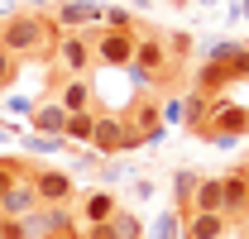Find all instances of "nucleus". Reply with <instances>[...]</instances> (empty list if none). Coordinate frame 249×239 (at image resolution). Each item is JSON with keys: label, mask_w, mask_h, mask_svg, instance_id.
Here are the masks:
<instances>
[{"label": "nucleus", "mask_w": 249, "mask_h": 239, "mask_svg": "<svg viewBox=\"0 0 249 239\" xmlns=\"http://www.w3.org/2000/svg\"><path fill=\"white\" fill-rule=\"evenodd\" d=\"M58 38H62V29L43 10H10L0 19V48H10L19 62H53Z\"/></svg>", "instance_id": "obj_1"}, {"label": "nucleus", "mask_w": 249, "mask_h": 239, "mask_svg": "<svg viewBox=\"0 0 249 239\" xmlns=\"http://www.w3.org/2000/svg\"><path fill=\"white\" fill-rule=\"evenodd\" d=\"M129 77H134V86H144V91L168 86V82H178V77H182V58L173 53V38H168L163 29L139 24V34H134V67H129Z\"/></svg>", "instance_id": "obj_2"}, {"label": "nucleus", "mask_w": 249, "mask_h": 239, "mask_svg": "<svg viewBox=\"0 0 249 239\" xmlns=\"http://www.w3.org/2000/svg\"><path fill=\"white\" fill-rule=\"evenodd\" d=\"M149 144V134L144 129H134L124 115H110V110H96V134H91V149L96 153H129V149H144Z\"/></svg>", "instance_id": "obj_3"}, {"label": "nucleus", "mask_w": 249, "mask_h": 239, "mask_svg": "<svg viewBox=\"0 0 249 239\" xmlns=\"http://www.w3.org/2000/svg\"><path fill=\"white\" fill-rule=\"evenodd\" d=\"M240 134H249V105H235V101H225L216 96V105H211V120H206V144H235Z\"/></svg>", "instance_id": "obj_4"}, {"label": "nucleus", "mask_w": 249, "mask_h": 239, "mask_svg": "<svg viewBox=\"0 0 249 239\" xmlns=\"http://www.w3.org/2000/svg\"><path fill=\"white\" fill-rule=\"evenodd\" d=\"M53 67L62 77H91V67H96L91 34H62L58 48H53Z\"/></svg>", "instance_id": "obj_5"}, {"label": "nucleus", "mask_w": 249, "mask_h": 239, "mask_svg": "<svg viewBox=\"0 0 249 239\" xmlns=\"http://www.w3.org/2000/svg\"><path fill=\"white\" fill-rule=\"evenodd\" d=\"M34 191H38V206H67L72 196H77V182L67 168H53V163H34Z\"/></svg>", "instance_id": "obj_6"}, {"label": "nucleus", "mask_w": 249, "mask_h": 239, "mask_svg": "<svg viewBox=\"0 0 249 239\" xmlns=\"http://www.w3.org/2000/svg\"><path fill=\"white\" fill-rule=\"evenodd\" d=\"M91 48H96V67H120V72L134 67V34L101 24V29H91Z\"/></svg>", "instance_id": "obj_7"}, {"label": "nucleus", "mask_w": 249, "mask_h": 239, "mask_svg": "<svg viewBox=\"0 0 249 239\" xmlns=\"http://www.w3.org/2000/svg\"><path fill=\"white\" fill-rule=\"evenodd\" d=\"M101 19H106V10L96 0H62L53 10V24L62 34H91V29H101Z\"/></svg>", "instance_id": "obj_8"}, {"label": "nucleus", "mask_w": 249, "mask_h": 239, "mask_svg": "<svg viewBox=\"0 0 249 239\" xmlns=\"http://www.w3.org/2000/svg\"><path fill=\"white\" fill-rule=\"evenodd\" d=\"M124 120H129L134 129H144V134H149V144L163 139V101H158L154 91H139V96H134V105L124 110Z\"/></svg>", "instance_id": "obj_9"}, {"label": "nucleus", "mask_w": 249, "mask_h": 239, "mask_svg": "<svg viewBox=\"0 0 249 239\" xmlns=\"http://www.w3.org/2000/svg\"><path fill=\"white\" fill-rule=\"evenodd\" d=\"M220 191H225V215L240 220L249 206V163H235L230 172H220Z\"/></svg>", "instance_id": "obj_10"}, {"label": "nucleus", "mask_w": 249, "mask_h": 239, "mask_svg": "<svg viewBox=\"0 0 249 239\" xmlns=\"http://www.w3.org/2000/svg\"><path fill=\"white\" fill-rule=\"evenodd\" d=\"M29 129H34V134H43V139H62V129H67V110H62V101L43 96V101L29 110Z\"/></svg>", "instance_id": "obj_11"}, {"label": "nucleus", "mask_w": 249, "mask_h": 239, "mask_svg": "<svg viewBox=\"0 0 249 239\" xmlns=\"http://www.w3.org/2000/svg\"><path fill=\"white\" fill-rule=\"evenodd\" d=\"M53 101H62V110H67V115H77V110H101L91 77H67V82L58 86V96H53Z\"/></svg>", "instance_id": "obj_12"}, {"label": "nucleus", "mask_w": 249, "mask_h": 239, "mask_svg": "<svg viewBox=\"0 0 249 239\" xmlns=\"http://www.w3.org/2000/svg\"><path fill=\"white\" fill-rule=\"evenodd\" d=\"M115 210H120V196L115 191H106V187H91L87 196H82V225H110L115 220Z\"/></svg>", "instance_id": "obj_13"}, {"label": "nucleus", "mask_w": 249, "mask_h": 239, "mask_svg": "<svg viewBox=\"0 0 249 239\" xmlns=\"http://www.w3.org/2000/svg\"><path fill=\"white\" fill-rule=\"evenodd\" d=\"M225 235H230V215H206V210L182 215V239H225Z\"/></svg>", "instance_id": "obj_14"}, {"label": "nucleus", "mask_w": 249, "mask_h": 239, "mask_svg": "<svg viewBox=\"0 0 249 239\" xmlns=\"http://www.w3.org/2000/svg\"><path fill=\"white\" fill-rule=\"evenodd\" d=\"M38 210V191H34V182H15L5 196H0V215H10V220H24V215H34Z\"/></svg>", "instance_id": "obj_15"}, {"label": "nucleus", "mask_w": 249, "mask_h": 239, "mask_svg": "<svg viewBox=\"0 0 249 239\" xmlns=\"http://www.w3.org/2000/svg\"><path fill=\"white\" fill-rule=\"evenodd\" d=\"M211 105H216V96H206V91H187V134L192 139H201L206 134V120H211Z\"/></svg>", "instance_id": "obj_16"}, {"label": "nucleus", "mask_w": 249, "mask_h": 239, "mask_svg": "<svg viewBox=\"0 0 249 239\" xmlns=\"http://www.w3.org/2000/svg\"><path fill=\"white\" fill-rule=\"evenodd\" d=\"M192 210H206V215H225V191H220V177H201V182H196ZM192 210H187V215H192Z\"/></svg>", "instance_id": "obj_17"}, {"label": "nucleus", "mask_w": 249, "mask_h": 239, "mask_svg": "<svg viewBox=\"0 0 249 239\" xmlns=\"http://www.w3.org/2000/svg\"><path fill=\"white\" fill-rule=\"evenodd\" d=\"M196 182H201V172H192V168H178V172H173V201H178V215H187V210H192Z\"/></svg>", "instance_id": "obj_18"}, {"label": "nucleus", "mask_w": 249, "mask_h": 239, "mask_svg": "<svg viewBox=\"0 0 249 239\" xmlns=\"http://www.w3.org/2000/svg\"><path fill=\"white\" fill-rule=\"evenodd\" d=\"M29 172H34V163H29V158H19V153H5V158H0V196H5L15 182H24Z\"/></svg>", "instance_id": "obj_19"}, {"label": "nucleus", "mask_w": 249, "mask_h": 239, "mask_svg": "<svg viewBox=\"0 0 249 239\" xmlns=\"http://www.w3.org/2000/svg\"><path fill=\"white\" fill-rule=\"evenodd\" d=\"M91 134H96V110H77V115H67L62 139H72V144H91Z\"/></svg>", "instance_id": "obj_20"}, {"label": "nucleus", "mask_w": 249, "mask_h": 239, "mask_svg": "<svg viewBox=\"0 0 249 239\" xmlns=\"http://www.w3.org/2000/svg\"><path fill=\"white\" fill-rule=\"evenodd\" d=\"M110 225H115V239H144V220H139L129 206L115 210V220H110Z\"/></svg>", "instance_id": "obj_21"}, {"label": "nucleus", "mask_w": 249, "mask_h": 239, "mask_svg": "<svg viewBox=\"0 0 249 239\" xmlns=\"http://www.w3.org/2000/svg\"><path fill=\"white\" fill-rule=\"evenodd\" d=\"M144 239H182V215H178V210H163Z\"/></svg>", "instance_id": "obj_22"}, {"label": "nucleus", "mask_w": 249, "mask_h": 239, "mask_svg": "<svg viewBox=\"0 0 249 239\" xmlns=\"http://www.w3.org/2000/svg\"><path fill=\"white\" fill-rule=\"evenodd\" d=\"M19 67H24V62L15 58L10 48H0V91H10L15 82H19Z\"/></svg>", "instance_id": "obj_23"}, {"label": "nucleus", "mask_w": 249, "mask_h": 239, "mask_svg": "<svg viewBox=\"0 0 249 239\" xmlns=\"http://www.w3.org/2000/svg\"><path fill=\"white\" fill-rule=\"evenodd\" d=\"M106 29H120V34H139V24H134V15H129L124 5H115V10H106Z\"/></svg>", "instance_id": "obj_24"}, {"label": "nucleus", "mask_w": 249, "mask_h": 239, "mask_svg": "<svg viewBox=\"0 0 249 239\" xmlns=\"http://www.w3.org/2000/svg\"><path fill=\"white\" fill-rule=\"evenodd\" d=\"M187 120V96H168L163 101V124H182Z\"/></svg>", "instance_id": "obj_25"}, {"label": "nucleus", "mask_w": 249, "mask_h": 239, "mask_svg": "<svg viewBox=\"0 0 249 239\" xmlns=\"http://www.w3.org/2000/svg\"><path fill=\"white\" fill-rule=\"evenodd\" d=\"M0 239H29L24 220H10V215H0Z\"/></svg>", "instance_id": "obj_26"}, {"label": "nucleus", "mask_w": 249, "mask_h": 239, "mask_svg": "<svg viewBox=\"0 0 249 239\" xmlns=\"http://www.w3.org/2000/svg\"><path fill=\"white\" fill-rule=\"evenodd\" d=\"M82 239H115V225H82Z\"/></svg>", "instance_id": "obj_27"}, {"label": "nucleus", "mask_w": 249, "mask_h": 239, "mask_svg": "<svg viewBox=\"0 0 249 239\" xmlns=\"http://www.w3.org/2000/svg\"><path fill=\"white\" fill-rule=\"evenodd\" d=\"M154 196V182H134V201H149Z\"/></svg>", "instance_id": "obj_28"}, {"label": "nucleus", "mask_w": 249, "mask_h": 239, "mask_svg": "<svg viewBox=\"0 0 249 239\" xmlns=\"http://www.w3.org/2000/svg\"><path fill=\"white\" fill-rule=\"evenodd\" d=\"M235 225H240V235L249 239V206H245V215H240V220H235Z\"/></svg>", "instance_id": "obj_29"}, {"label": "nucleus", "mask_w": 249, "mask_h": 239, "mask_svg": "<svg viewBox=\"0 0 249 239\" xmlns=\"http://www.w3.org/2000/svg\"><path fill=\"white\" fill-rule=\"evenodd\" d=\"M235 15H245V19H249V0H245V5H240V10H235Z\"/></svg>", "instance_id": "obj_30"}, {"label": "nucleus", "mask_w": 249, "mask_h": 239, "mask_svg": "<svg viewBox=\"0 0 249 239\" xmlns=\"http://www.w3.org/2000/svg\"><path fill=\"white\" fill-rule=\"evenodd\" d=\"M139 5H149V0H139Z\"/></svg>", "instance_id": "obj_31"}]
</instances>
